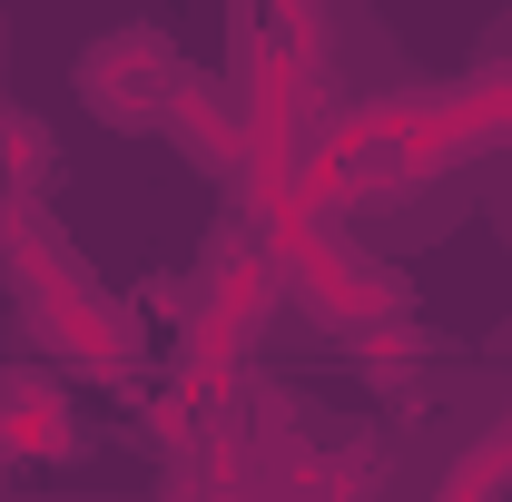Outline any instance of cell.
Returning <instances> with one entry per match:
<instances>
[{
  "mask_svg": "<svg viewBox=\"0 0 512 502\" xmlns=\"http://www.w3.org/2000/svg\"><path fill=\"white\" fill-rule=\"evenodd\" d=\"M79 99L109 128H158L178 119V50L158 30H119V40H89L79 50Z\"/></svg>",
  "mask_w": 512,
  "mask_h": 502,
  "instance_id": "obj_1",
  "label": "cell"
}]
</instances>
